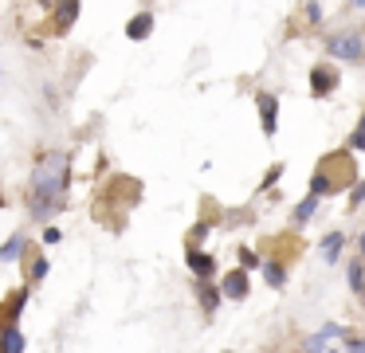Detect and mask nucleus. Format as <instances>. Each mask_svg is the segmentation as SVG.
I'll return each instance as SVG.
<instances>
[{
  "instance_id": "obj_8",
  "label": "nucleus",
  "mask_w": 365,
  "mask_h": 353,
  "mask_svg": "<svg viewBox=\"0 0 365 353\" xmlns=\"http://www.w3.org/2000/svg\"><path fill=\"white\" fill-rule=\"evenodd\" d=\"M185 267L192 271V279H220L216 275V259L208 255V251H200V247H185Z\"/></svg>"
},
{
  "instance_id": "obj_3",
  "label": "nucleus",
  "mask_w": 365,
  "mask_h": 353,
  "mask_svg": "<svg viewBox=\"0 0 365 353\" xmlns=\"http://www.w3.org/2000/svg\"><path fill=\"white\" fill-rule=\"evenodd\" d=\"M326 55L338 63H365V36L361 31H334L326 36Z\"/></svg>"
},
{
  "instance_id": "obj_29",
  "label": "nucleus",
  "mask_w": 365,
  "mask_h": 353,
  "mask_svg": "<svg viewBox=\"0 0 365 353\" xmlns=\"http://www.w3.org/2000/svg\"><path fill=\"white\" fill-rule=\"evenodd\" d=\"M361 302H365V298H361Z\"/></svg>"
},
{
  "instance_id": "obj_1",
  "label": "nucleus",
  "mask_w": 365,
  "mask_h": 353,
  "mask_svg": "<svg viewBox=\"0 0 365 353\" xmlns=\"http://www.w3.org/2000/svg\"><path fill=\"white\" fill-rule=\"evenodd\" d=\"M71 169H75V161L63 149H48V153L36 157L32 177H28V216L36 224L48 227L63 212L67 188H71Z\"/></svg>"
},
{
  "instance_id": "obj_26",
  "label": "nucleus",
  "mask_w": 365,
  "mask_h": 353,
  "mask_svg": "<svg viewBox=\"0 0 365 353\" xmlns=\"http://www.w3.org/2000/svg\"><path fill=\"white\" fill-rule=\"evenodd\" d=\"M59 240H63V232H59L56 224H48V227H43V243H59Z\"/></svg>"
},
{
  "instance_id": "obj_15",
  "label": "nucleus",
  "mask_w": 365,
  "mask_h": 353,
  "mask_svg": "<svg viewBox=\"0 0 365 353\" xmlns=\"http://www.w3.org/2000/svg\"><path fill=\"white\" fill-rule=\"evenodd\" d=\"M24 329L20 326H4L0 329V353H24Z\"/></svg>"
},
{
  "instance_id": "obj_27",
  "label": "nucleus",
  "mask_w": 365,
  "mask_h": 353,
  "mask_svg": "<svg viewBox=\"0 0 365 353\" xmlns=\"http://www.w3.org/2000/svg\"><path fill=\"white\" fill-rule=\"evenodd\" d=\"M357 259H365V232L357 235Z\"/></svg>"
},
{
  "instance_id": "obj_2",
  "label": "nucleus",
  "mask_w": 365,
  "mask_h": 353,
  "mask_svg": "<svg viewBox=\"0 0 365 353\" xmlns=\"http://www.w3.org/2000/svg\"><path fill=\"white\" fill-rule=\"evenodd\" d=\"M357 173H354V153L349 149H338L334 157H326L322 165L314 169V177H310V196H334V193H341V188H354L357 185Z\"/></svg>"
},
{
  "instance_id": "obj_7",
  "label": "nucleus",
  "mask_w": 365,
  "mask_h": 353,
  "mask_svg": "<svg viewBox=\"0 0 365 353\" xmlns=\"http://www.w3.org/2000/svg\"><path fill=\"white\" fill-rule=\"evenodd\" d=\"M28 298H32V287H16L4 302H0V329H4V326H20V314H24Z\"/></svg>"
},
{
  "instance_id": "obj_17",
  "label": "nucleus",
  "mask_w": 365,
  "mask_h": 353,
  "mask_svg": "<svg viewBox=\"0 0 365 353\" xmlns=\"http://www.w3.org/2000/svg\"><path fill=\"white\" fill-rule=\"evenodd\" d=\"M48 271H51V263H48V255H32V263H28V279H24V287H40L43 279H48Z\"/></svg>"
},
{
  "instance_id": "obj_23",
  "label": "nucleus",
  "mask_w": 365,
  "mask_h": 353,
  "mask_svg": "<svg viewBox=\"0 0 365 353\" xmlns=\"http://www.w3.org/2000/svg\"><path fill=\"white\" fill-rule=\"evenodd\" d=\"M341 353H365V337H357V334H349L346 342H341Z\"/></svg>"
},
{
  "instance_id": "obj_16",
  "label": "nucleus",
  "mask_w": 365,
  "mask_h": 353,
  "mask_svg": "<svg viewBox=\"0 0 365 353\" xmlns=\"http://www.w3.org/2000/svg\"><path fill=\"white\" fill-rule=\"evenodd\" d=\"M346 279H349V290H354L357 298H365V259H349Z\"/></svg>"
},
{
  "instance_id": "obj_25",
  "label": "nucleus",
  "mask_w": 365,
  "mask_h": 353,
  "mask_svg": "<svg viewBox=\"0 0 365 353\" xmlns=\"http://www.w3.org/2000/svg\"><path fill=\"white\" fill-rule=\"evenodd\" d=\"M302 16H307V20H310V24H322V16H326V8H322V4H307V8H302Z\"/></svg>"
},
{
  "instance_id": "obj_12",
  "label": "nucleus",
  "mask_w": 365,
  "mask_h": 353,
  "mask_svg": "<svg viewBox=\"0 0 365 353\" xmlns=\"http://www.w3.org/2000/svg\"><path fill=\"white\" fill-rule=\"evenodd\" d=\"M341 247H346V232H338V227H334V232H326L322 243H318V251H322L326 263H338V259H341Z\"/></svg>"
},
{
  "instance_id": "obj_4",
  "label": "nucleus",
  "mask_w": 365,
  "mask_h": 353,
  "mask_svg": "<svg viewBox=\"0 0 365 353\" xmlns=\"http://www.w3.org/2000/svg\"><path fill=\"white\" fill-rule=\"evenodd\" d=\"M338 91V67H334V63H314V67H310V94H314V98H330V94Z\"/></svg>"
},
{
  "instance_id": "obj_6",
  "label": "nucleus",
  "mask_w": 365,
  "mask_h": 353,
  "mask_svg": "<svg viewBox=\"0 0 365 353\" xmlns=\"http://www.w3.org/2000/svg\"><path fill=\"white\" fill-rule=\"evenodd\" d=\"M220 290H224V298H232V302H244V298L252 295V275H247L244 267H232V271L220 275Z\"/></svg>"
},
{
  "instance_id": "obj_21",
  "label": "nucleus",
  "mask_w": 365,
  "mask_h": 353,
  "mask_svg": "<svg viewBox=\"0 0 365 353\" xmlns=\"http://www.w3.org/2000/svg\"><path fill=\"white\" fill-rule=\"evenodd\" d=\"M240 267H244L247 275H252V271H259V267H263V255H255L252 247H240Z\"/></svg>"
},
{
  "instance_id": "obj_11",
  "label": "nucleus",
  "mask_w": 365,
  "mask_h": 353,
  "mask_svg": "<svg viewBox=\"0 0 365 353\" xmlns=\"http://www.w3.org/2000/svg\"><path fill=\"white\" fill-rule=\"evenodd\" d=\"M318 204H322V200H318V196H302V200L299 204H294V212H291V227H294V232H299V227H307L310 224V220H314V212H318Z\"/></svg>"
},
{
  "instance_id": "obj_10",
  "label": "nucleus",
  "mask_w": 365,
  "mask_h": 353,
  "mask_svg": "<svg viewBox=\"0 0 365 353\" xmlns=\"http://www.w3.org/2000/svg\"><path fill=\"white\" fill-rule=\"evenodd\" d=\"M263 282H267L271 290H283L287 287V263L283 259H271V255H263Z\"/></svg>"
},
{
  "instance_id": "obj_18",
  "label": "nucleus",
  "mask_w": 365,
  "mask_h": 353,
  "mask_svg": "<svg viewBox=\"0 0 365 353\" xmlns=\"http://www.w3.org/2000/svg\"><path fill=\"white\" fill-rule=\"evenodd\" d=\"M83 8L79 4H51V16H56V31H67L75 20H79Z\"/></svg>"
},
{
  "instance_id": "obj_22",
  "label": "nucleus",
  "mask_w": 365,
  "mask_h": 353,
  "mask_svg": "<svg viewBox=\"0 0 365 353\" xmlns=\"http://www.w3.org/2000/svg\"><path fill=\"white\" fill-rule=\"evenodd\" d=\"M283 173H287V165H283V161H275V165H271V169H267V177H263V185H259V188H275Z\"/></svg>"
},
{
  "instance_id": "obj_20",
  "label": "nucleus",
  "mask_w": 365,
  "mask_h": 353,
  "mask_svg": "<svg viewBox=\"0 0 365 353\" xmlns=\"http://www.w3.org/2000/svg\"><path fill=\"white\" fill-rule=\"evenodd\" d=\"M318 334H322L326 342H346V337H349V329L341 326V322H326V326L318 329Z\"/></svg>"
},
{
  "instance_id": "obj_14",
  "label": "nucleus",
  "mask_w": 365,
  "mask_h": 353,
  "mask_svg": "<svg viewBox=\"0 0 365 353\" xmlns=\"http://www.w3.org/2000/svg\"><path fill=\"white\" fill-rule=\"evenodd\" d=\"M150 31H153V12H150V8L138 12L134 20L126 24V39H134V44H138V39H150Z\"/></svg>"
},
{
  "instance_id": "obj_19",
  "label": "nucleus",
  "mask_w": 365,
  "mask_h": 353,
  "mask_svg": "<svg viewBox=\"0 0 365 353\" xmlns=\"http://www.w3.org/2000/svg\"><path fill=\"white\" fill-rule=\"evenodd\" d=\"M346 149H349V153H365V110H361V118H357L354 133L346 138Z\"/></svg>"
},
{
  "instance_id": "obj_9",
  "label": "nucleus",
  "mask_w": 365,
  "mask_h": 353,
  "mask_svg": "<svg viewBox=\"0 0 365 353\" xmlns=\"http://www.w3.org/2000/svg\"><path fill=\"white\" fill-rule=\"evenodd\" d=\"M192 290H197V302H200V310H205V314L220 310V302H224L220 279H200V282H192Z\"/></svg>"
},
{
  "instance_id": "obj_28",
  "label": "nucleus",
  "mask_w": 365,
  "mask_h": 353,
  "mask_svg": "<svg viewBox=\"0 0 365 353\" xmlns=\"http://www.w3.org/2000/svg\"><path fill=\"white\" fill-rule=\"evenodd\" d=\"M220 353H236V349H220Z\"/></svg>"
},
{
  "instance_id": "obj_24",
  "label": "nucleus",
  "mask_w": 365,
  "mask_h": 353,
  "mask_svg": "<svg viewBox=\"0 0 365 353\" xmlns=\"http://www.w3.org/2000/svg\"><path fill=\"white\" fill-rule=\"evenodd\" d=\"M357 204H365V177L349 188V208H357Z\"/></svg>"
},
{
  "instance_id": "obj_13",
  "label": "nucleus",
  "mask_w": 365,
  "mask_h": 353,
  "mask_svg": "<svg viewBox=\"0 0 365 353\" xmlns=\"http://www.w3.org/2000/svg\"><path fill=\"white\" fill-rule=\"evenodd\" d=\"M24 247H28V235L12 232L9 240L0 243V263H16V259H24Z\"/></svg>"
},
{
  "instance_id": "obj_5",
  "label": "nucleus",
  "mask_w": 365,
  "mask_h": 353,
  "mask_svg": "<svg viewBox=\"0 0 365 353\" xmlns=\"http://www.w3.org/2000/svg\"><path fill=\"white\" fill-rule=\"evenodd\" d=\"M255 110H259L263 138H275V130H279V94L275 91H259L255 94Z\"/></svg>"
}]
</instances>
